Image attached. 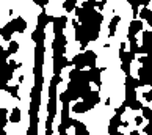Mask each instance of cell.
I'll use <instances>...</instances> for the list:
<instances>
[{"instance_id":"6da1fadb","label":"cell","mask_w":152,"mask_h":135,"mask_svg":"<svg viewBox=\"0 0 152 135\" xmlns=\"http://www.w3.org/2000/svg\"><path fill=\"white\" fill-rule=\"evenodd\" d=\"M143 30V24L140 22L138 19H135L132 24H130V30H129V35L130 36H133V35H137L138 32H141Z\"/></svg>"},{"instance_id":"7a4b0ae2","label":"cell","mask_w":152,"mask_h":135,"mask_svg":"<svg viewBox=\"0 0 152 135\" xmlns=\"http://www.w3.org/2000/svg\"><path fill=\"white\" fill-rule=\"evenodd\" d=\"M10 121H11V123H19V121H20V110H19V107H14V109L11 110Z\"/></svg>"},{"instance_id":"3957f363","label":"cell","mask_w":152,"mask_h":135,"mask_svg":"<svg viewBox=\"0 0 152 135\" xmlns=\"http://www.w3.org/2000/svg\"><path fill=\"white\" fill-rule=\"evenodd\" d=\"M18 49H19L18 41H10V49L7 50V52H8V55H13V54L18 52Z\"/></svg>"},{"instance_id":"277c9868","label":"cell","mask_w":152,"mask_h":135,"mask_svg":"<svg viewBox=\"0 0 152 135\" xmlns=\"http://www.w3.org/2000/svg\"><path fill=\"white\" fill-rule=\"evenodd\" d=\"M5 90H7V91L11 94V96L18 98V91H19V87H18V85H14V87H7Z\"/></svg>"},{"instance_id":"5b68a950","label":"cell","mask_w":152,"mask_h":135,"mask_svg":"<svg viewBox=\"0 0 152 135\" xmlns=\"http://www.w3.org/2000/svg\"><path fill=\"white\" fill-rule=\"evenodd\" d=\"M63 7H64L67 11H72V10L75 8V2H64V3H63Z\"/></svg>"},{"instance_id":"8992f818","label":"cell","mask_w":152,"mask_h":135,"mask_svg":"<svg viewBox=\"0 0 152 135\" xmlns=\"http://www.w3.org/2000/svg\"><path fill=\"white\" fill-rule=\"evenodd\" d=\"M35 3L38 5V7H46L49 2H47V0H35Z\"/></svg>"},{"instance_id":"52a82bcc","label":"cell","mask_w":152,"mask_h":135,"mask_svg":"<svg viewBox=\"0 0 152 135\" xmlns=\"http://www.w3.org/2000/svg\"><path fill=\"white\" fill-rule=\"evenodd\" d=\"M0 135H8V134H7V132H5V131H3V129H0Z\"/></svg>"}]
</instances>
